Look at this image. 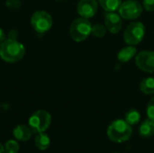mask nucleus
<instances>
[{"label": "nucleus", "mask_w": 154, "mask_h": 153, "mask_svg": "<svg viewBox=\"0 0 154 153\" xmlns=\"http://www.w3.org/2000/svg\"><path fill=\"white\" fill-rule=\"evenodd\" d=\"M25 53L24 46L16 39H5L0 43V57L3 60L13 63L23 59Z\"/></svg>", "instance_id": "nucleus-1"}, {"label": "nucleus", "mask_w": 154, "mask_h": 153, "mask_svg": "<svg viewBox=\"0 0 154 153\" xmlns=\"http://www.w3.org/2000/svg\"><path fill=\"white\" fill-rule=\"evenodd\" d=\"M132 134V125H130L125 120H116L111 123L107 128V136L109 140L114 142H125L131 138Z\"/></svg>", "instance_id": "nucleus-2"}, {"label": "nucleus", "mask_w": 154, "mask_h": 153, "mask_svg": "<svg viewBox=\"0 0 154 153\" xmlns=\"http://www.w3.org/2000/svg\"><path fill=\"white\" fill-rule=\"evenodd\" d=\"M91 30L92 24L88 21V19L80 17L72 22L69 29V33L71 38L75 41L80 42L85 41L89 36V34L91 33Z\"/></svg>", "instance_id": "nucleus-3"}, {"label": "nucleus", "mask_w": 154, "mask_h": 153, "mask_svg": "<svg viewBox=\"0 0 154 153\" xmlns=\"http://www.w3.org/2000/svg\"><path fill=\"white\" fill-rule=\"evenodd\" d=\"M51 116L44 110H38L34 112L29 119V127L32 133H44L51 125Z\"/></svg>", "instance_id": "nucleus-4"}, {"label": "nucleus", "mask_w": 154, "mask_h": 153, "mask_svg": "<svg viewBox=\"0 0 154 153\" xmlns=\"http://www.w3.org/2000/svg\"><path fill=\"white\" fill-rule=\"evenodd\" d=\"M145 34V27L140 22L131 23L124 32V40L129 45H136L140 43Z\"/></svg>", "instance_id": "nucleus-5"}, {"label": "nucleus", "mask_w": 154, "mask_h": 153, "mask_svg": "<svg viewBox=\"0 0 154 153\" xmlns=\"http://www.w3.org/2000/svg\"><path fill=\"white\" fill-rule=\"evenodd\" d=\"M31 23L35 32L44 33L51 28L52 18L51 14L45 11H37L32 14Z\"/></svg>", "instance_id": "nucleus-6"}, {"label": "nucleus", "mask_w": 154, "mask_h": 153, "mask_svg": "<svg viewBox=\"0 0 154 153\" xmlns=\"http://www.w3.org/2000/svg\"><path fill=\"white\" fill-rule=\"evenodd\" d=\"M119 14L125 20H134L143 13V6L137 0H126L122 2L119 9Z\"/></svg>", "instance_id": "nucleus-7"}, {"label": "nucleus", "mask_w": 154, "mask_h": 153, "mask_svg": "<svg viewBox=\"0 0 154 153\" xmlns=\"http://www.w3.org/2000/svg\"><path fill=\"white\" fill-rule=\"evenodd\" d=\"M136 66L143 71L152 73L154 72V51L143 50L135 59Z\"/></svg>", "instance_id": "nucleus-8"}, {"label": "nucleus", "mask_w": 154, "mask_h": 153, "mask_svg": "<svg viewBox=\"0 0 154 153\" xmlns=\"http://www.w3.org/2000/svg\"><path fill=\"white\" fill-rule=\"evenodd\" d=\"M97 0H80L78 4L77 10L79 14L84 18H91L97 12Z\"/></svg>", "instance_id": "nucleus-9"}, {"label": "nucleus", "mask_w": 154, "mask_h": 153, "mask_svg": "<svg viewBox=\"0 0 154 153\" xmlns=\"http://www.w3.org/2000/svg\"><path fill=\"white\" fill-rule=\"evenodd\" d=\"M105 26L111 33H117L123 26L122 17L115 12H107L105 16Z\"/></svg>", "instance_id": "nucleus-10"}, {"label": "nucleus", "mask_w": 154, "mask_h": 153, "mask_svg": "<svg viewBox=\"0 0 154 153\" xmlns=\"http://www.w3.org/2000/svg\"><path fill=\"white\" fill-rule=\"evenodd\" d=\"M13 134L16 140L26 142V141L30 140V138L32 137V131L30 127L22 124V125H18L14 128V130L13 131Z\"/></svg>", "instance_id": "nucleus-11"}, {"label": "nucleus", "mask_w": 154, "mask_h": 153, "mask_svg": "<svg viewBox=\"0 0 154 153\" xmlns=\"http://www.w3.org/2000/svg\"><path fill=\"white\" fill-rule=\"evenodd\" d=\"M137 50L134 45H129L127 47L123 48L117 54V59L121 62H128L130 61L135 55Z\"/></svg>", "instance_id": "nucleus-12"}, {"label": "nucleus", "mask_w": 154, "mask_h": 153, "mask_svg": "<svg viewBox=\"0 0 154 153\" xmlns=\"http://www.w3.org/2000/svg\"><path fill=\"white\" fill-rule=\"evenodd\" d=\"M139 133L143 138H150L154 135V122L148 119L144 121L139 129Z\"/></svg>", "instance_id": "nucleus-13"}, {"label": "nucleus", "mask_w": 154, "mask_h": 153, "mask_svg": "<svg viewBox=\"0 0 154 153\" xmlns=\"http://www.w3.org/2000/svg\"><path fill=\"white\" fill-rule=\"evenodd\" d=\"M34 142H35L36 147L39 150L45 151V150H47L49 148V146L51 144V139L48 136V134H46L44 133H40L35 137Z\"/></svg>", "instance_id": "nucleus-14"}, {"label": "nucleus", "mask_w": 154, "mask_h": 153, "mask_svg": "<svg viewBox=\"0 0 154 153\" xmlns=\"http://www.w3.org/2000/svg\"><path fill=\"white\" fill-rule=\"evenodd\" d=\"M98 2L106 12H116L122 4V0H98Z\"/></svg>", "instance_id": "nucleus-15"}, {"label": "nucleus", "mask_w": 154, "mask_h": 153, "mask_svg": "<svg viewBox=\"0 0 154 153\" xmlns=\"http://www.w3.org/2000/svg\"><path fill=\"white\" fill-rule=\"evenodd\" d=\"M140 89L145 95L154 94V78H143L140 83Z\"/></svg>", "instance_id": "nucleus-16"}, {"label": "nucleus", "mask_w": 154, "mask_h": 153, "mask_svg": "<svg viewBox=\"0 0 154 153\" xmlns=\"http://www.w3.org/2000/svg\"><path fill=\"white\" fill-rule=\"evenodd\" d=\"M141 119V115L136 109H130L125 113V121L130 124V125H134L137 124L140 122Z\"/></svg>", "instance_id": "nucleus-17"}, {"label": "nucleus", "mask_w": 154, "mask_h": 153, "mask_svg": "<svg viewBox=\"0 0 154 153\" xmlns=\"http://www.w3.org/2000/svg\"><path fill=\"white\" fill-rule=\"evenodd\" d=\"M106 28L105 25L101 24V23H97L92 25V30H91V33L97 38H102L105 36L106 32Z\"/></svg>", "instance_id": "nucleus-18"}, {"label": "nucleus", "mask_w": 154, "mask_h": 153, "mask_svg": "<svg viewBox=\"0 0 154 153\" xmlns=\"http://www.w3.org/2000/svg\"><path fill=\"white\" fill-rule=\"evenodd\" d=\"M5 151L6 153H18L19 144L14 140H9L5 144Z\"/></svg>", "instance_id": "nucleus-19"}, {"label": "nucleus", "mask_w": 154, "mask_h": 153, "mask_svg": "<svg viewBox=\"0 0 154 153\" xmlns=\"http://www.w3.org/2000/svg\"><path fill=\"white\" fill-rule=\"evenodd\" d=\"M147 115L148 118L154 122V97H152L147 105Z\"/></svg>", "instance_id": "nucleus-20"}, {"label": "nucleus", "mask_w": 154, "mask_h": 153, "mask_svg": "<svg viewBox=\"0 0 154 153\" xmlns=\"http://www.w3.org/2000/svg\"><path fill=\"white\" fill-rule=\"evenodd\" d=\"M5 5L10 9H18L21 6L22 3L20 0H6Z\"/></svg>", "instance_id": "nucleus-21"}, {"label": "nucleus", "mask_w": 154, "mask_h": 153, "mask_svg": "<svg viewBox=\"0 0 154 153\" xmlns=\"http://www.w3.org/2000/svg\"><path fill=\"white\" fill-rule=\"evenodd\" d=\"M143 8H144L146 11L153 12L154 0H143Z\"/></svg>", "instance_id": "nucleus-22"}, {"label": "nucleus", "mask_w": 154, "mask_h": 153, "mask_svg": "<svg viewBox=\"0 0 154 153\" xmlns=\"http://www.w3.org/2000/svg\"><path fill=\"white\" fill-rule=\"evenodd\" d=\"M5 40V32L0 28V43Z\"/></svg>", "instance_id": "nucleus-23"}, {"label": "nucleus", "mask_w": 154, "mask_h": 153, "mask_svg": "<svg viewBox=\"0 0 154 153\" xmlns=\"http://www.w3.org/2000/svg\"><path fill=\"white\" fill-rule=\"evenodd\" d=\"M5 147L0 143V153H5Z\"/></svg>", "instance_id": "nucleus-24"}]
</instances>
